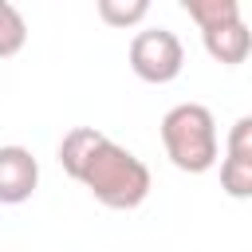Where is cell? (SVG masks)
<instances>
[{"instance_id":"cell-1","label":"cell","mask_w":252,"mask_h":252,"mask_svg":"<svg viewBox=\"0 0 252 252\" xmlns=\"http://www.w3.org/2000/svg\"><path fill=\"white\" fill-rule=\"evenodd\" d=\"M59 165L98 205H106L114 213L138 209L150 197V189H154L150 165L134 150L118 146L114 138H106L94 126H71L63 134V142H59Z\"/></svg>"},{"instance_id":"cell-2","label":"cell","mask_w":252,"mask_h":252,"mask_svg":"<svg viewBox=\"0 0 252 252\" xmlns=\"http://www.w3.org/2000/svg\"><path fill=\"white\" fill-rule=\"evenodd\" d=\"M161 150L169 158L173 169L181 173H209L220 158V134H217V118L209 106L201 102H177L161 114Z\"/></svg>"},{"instance_id":"cell-3","label":"cell","mask_w":252,"mask_h":252,"mask_svg":"<svg viewBox=\"0 0 252 252\" xmlns=\"http://www.w3.org/2000/svg\"><path fill=\"white\" fill-rule=\"evenodd\" d=\"M126 59H130V71H134L142 83L165 87V83H173V79L181 75V67H185V47H181L177 32H169V28L158 24V28L134 32Z\"/></svg>"},{"instance_id":"cell-4","label":"cell","mask_w":252,"mask_h":252,"mask_svg":"<svg viewBox=\"0 0 252 252\" xmlns=\"http://www.w3.org/2000/svg\"><path fill=\"white\" fill-rule=\"evenodd\" d=\"M220 189L232 201L252 197V118L240 114L224 138V158H220Z\"/></svg>"},{"instance_id":"cell-5","label":"cell","mask_w":252,"mask_h":252,"mask_svg":"<svg viewBox=\"0 0 252 252\" xmlns=\"http://www.w3.org/2000/svg\"><path fill=\"white\" fill-rule=\"evenodd\" d=\"M39 185V161L28 146H0V205H24L32 201Z\"/></svg>"},{"instance_id":"cell-6","label":"cell","mask_w":252,"mask_h":252,"mask_svg":"<svg viewBox=\"0 0 252 252\" xmlns=\"http://www.w3.org/2000/svg\"><path fill=\"white\" fill-rule=\"evenodd\" d=\"M201 43H205L209 59L220 63V67H240L248 59V51H252V35H248L244 16L240 20H228V24H217V28H205L201 32Z\"/></svg>"},{"instance_id":"cell-7","label":"cell","mask_w":252,"mask_h":252,"mask_svg":"<svg viewBox=\"0 0 252 252\" xmlns=\"http://www.w3.org/2000/svg\"><path fill=\"white\" fill-rule=\"evenodd\" d=\"M94 12H98V20H102L106 28L126 32V28H138V24L150 16V4H146V0H98Z\"/></svg>"},{"instance_id":"cell-8","label":"cell","mask_w":252,"mask_h":252,"mask_svg":"<svg viewBox=\"0 0 252 252\" xmlns=\"http://www.w3.org/2000/svg\"><path fill=\"white\" fill-rule=\"evenodd\" d=\"M181 8L201 32L217 28V24H228V20H240V4L236 0H181Z\"/></svg>"},{"instance_id":"cell-9","label":"cell","mask_w":252,"mask_h":252,"mask_svg":"<svg viewBox=\"0 0 252 252\" xmlns=\"http://www.w3.org/2000/svg\"><path fill=\"white\" fill-rule=\"evenodd\" d=\"M24 43H28V20H24V12L16 4L0 0V59L20 55Z\"/></svg>"}]
</instances>
